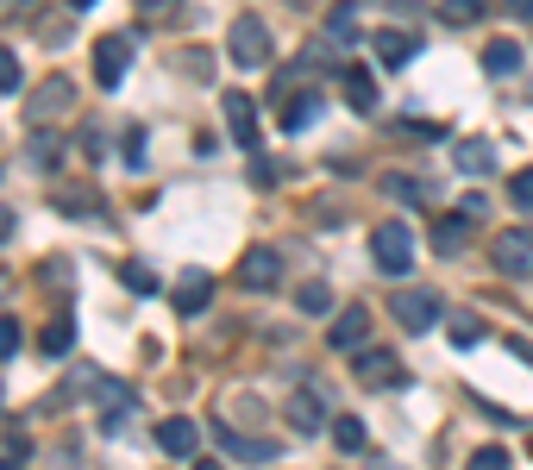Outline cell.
Wrapping results in <instances>:
<instances>
[{
	"label": "cell",
	"instance_id": "obj_1",
	"mask_svg": "<svg viewBox=\"0 0 533 470\" xmlns=\"http://www.w3.org/2000/svg\"><path fill=\"white\" fill-rule=\"evenodd\" d=\"M226 57H233L239 69H264L270 63V26L258 13H239L233 26H226Z\"/></svg>",
	"mask_w": 533,
	"mask_h": 470
},
{
	"label": "cell",
	"instance_id": "obj_2",
	"mask_svg": "<svg viewBox=\"0 0 533 470\" xmlns=\"http://www.w3.org/2000/svg\"><path fill=\"white\" fill-rule=\"evenodd\" d=\"M370 251H377V270L383 276H408L414 270V232L402 220H383L377 239H370Z\"/></svg>",
	"mask_w": 533,
	"mask_h": 470
},
{
	"label": "cell",
	"instance_id": "obj_3",
	"mask_svg": "<svg viewBox=\"0 0 533 470\" xmlns=\"http://www.w3.org/2000/svg\"><path fill=\"white\" fill-rule=\"evenodd\" d=\"M490 264H496L502 276H515V282H521V276H533V232H521V226H515V232H496Z\"/></svg>",
	"mask_w": 533,
	"mask_h": 470
},
{
	"label": "cell",
	"instance_id": "obj_4",
	"mask_svg": "<svg viewBox=\"0 0 533 470\" xmlns=\"http://www.w3.org/2000/svg\"><path fill=\"white\" fill-rule=\"evenodd\" d=\"M126 63H132V38H126V32H107V38L95 44V82H101V88H120V82H126Z\"/></svg>",
	"mask_w": 533,
	"mask_h": 470
},
{
	"label": "cell",
	"instance_id": "obj_5",
	"mask_svg": "<svg viewBox=\"0 0 533 470\" xmlns=\"http://www.w3.org/2000/svg\"><path fill=\"white\" fill-rule=\"evenodd\" d=\"M389 314H396L402 333H427L433 314H439V295H427V289H402L396 301H389Z\"/></svg>",
	"mask_w": 533,
	"mask_h": 470
},
{
	"label": "cell",
	"instance_id": "obj_6",
	"mask_svg": "<svg viewBox=\"0 0 533 470\" xmlns=\"http://www.w3.org/2000/svg\"><path fill=\"white\" fill-rule=\"evenodd\" d=\"M339 94L352 113H377V76L364 63H339Z\"/></svg>",
	"mask_w": 533,
	"mask_h": 470
},
{
	"label": "cell",
	"instance_id": "obj_7",
	"mask_svg": "<svg viewBox=\"0 0 533 470\" xmlns=\"http://www.w3.org/2000/svg\"><path fill=\"white\" fill-rule=\"evenodd\" d=\"M239 282L245 289H276V282H283V257H276L270 245H251L239 257Z\"/></svg>",
	"mask_w": 533,
	"mask_h": 470
},
{
	"label": "cell",
	"instance_id": "obj_8",
	"mask_svg": "<svg viewBox=\"0 0 533 470\" xmlns=\"http://www.w3.org/2000/svg\"><path fill=\"white\" fill-rule=\"evenodd\" d=\"M88 389H95V402L107 414V427H120V420L138 408V389L132 383H113V376H88Z\"/></svg>",
	"mask_w": 533,
	"mask_h": 470
},
{
	"label": "cell",
	"instance_id": "obj_9",
	"mask_svg": "<svg viewBox=\"0 0 533 470\" xmlns=\"http://www.w3.org/2000/svg\"><path fill=\"white\" fill-rule=\"evenodd\" d=\"M157 445H164V458H176V464H195V452H201V427L195 420H164V427H157Z\"/></svg>",
	"mask_w": 533,
	"mask_h": 470
},
{
	"label": "cell",
	"instance_id": "obj_10",
	"mask_svg": "<svg viewBox=\"0 0 533 470\" xmlns=\"http://www.w3.org/2000/svg\"><path fill=\"white\" fill-rule=\"evenodd\" d=\"M370 51H377V63H389V69H402L414 51H421V38H414L408 26H383V32H370Z\"/></svg>",
	"mask_w": 533,
	"mask_h": 470
},
{
	"label": "cell",
	"instance_id": "obj_11",
	"mask_svg": "<svg viewBox=\"0 0 533 470\" xmlns=\"http://www.w3.org/2000/svg\"><path fill=\"white\" fill-rule=\"evenodd\" d=\"M283 414H289V433H301V439H314L320 427H327V408H320V395H314V389H295Z\"/></svg>",
	"mask_w": 533,
	"mask_h": 470
},
{
	"label": "cell",
	"instance_id": "obj_12",
	"mask_svg": "<svg viewBox=\"0 0 533 470\" xmlns=\"http://www.w3.org/2000/svg\"><path fill=\"white\" fill-rule=\"evenodd\" d=\"M320 94L314 88H295V94H283V113H276V120H283V132H308L314 120H320Z\"/></svg>",
	"mask_w": 533,
	"mask_h": 470
},
{
	"label": "cell",
	"instance_id": "obj_13",
	"mask_svg": "<svg viewBox=\"0 0 533 470\" xmlns=\"http://www.w3.org/2000/svg\"><path fill=\"white\" fill-rule=\"evenodd\" d=\"M69 101H76V82H69V76H51V82L32 94V120H38V126H44V120H57Z\"/></svg>",
	"mask_w": 533,
	"mask_h": 470
},
{
	"label": "cell",
	"instance_id": "obj_14",
	"mask_svg": "<svg viewBox=\"0 0 533 470\" xmlns=\"http://www.w3.org/2000/svg\"><path fill=\"white\" fill-rule=\"evenodd\" d=\"M358 383L364 389H396L402 383V364L389 358V351H364V358H358Z\"/></svg>",
	"mask_w": 533,
	"mask_h": 470
},
{
	"label": "cell",
	"instance_id": "obj_15",
	"mask_svg": "<svg viewBox=\"0 0 533 470\" xmlns=\"http://www.w3.org/2000/svg\"><path fill=\"white\" fill-rule=\"evenodd\" d=\"M327 339H333V351H358V345L370 339V314H364V308H345V314L333 320Z\"/></svg>",
	"mask_w": 533,
	"mask_h": 470
},
{
	"label": "cell",
	"instance_id": "obj_16",
	"mask_svg": "<svg viewBox=\"0 0 533 470\" xmlns=\"http://www.w3.org/2000/svg\"><path fill=\"white\" fill-rule=\"evenodd\" d=\"M465 239H471V214H465V207H458V214H446V220L433 226V251H439V257L465 251Z\"/></svg>",
	"mask_w": 533,
	"mask_h": 470
},
{
	"label": "cell",
	"instance_id": "obj_17",
	"mask_svg": "<svg viewBox=\"0 0 533 470\" xmlns=\"http://www.w3.org/2000/svg\"><path fill=\"white\" fill-rule=\"evenodd\" d=\"M220 445H226V458H245V464H270V458H276L270 439H239L226 420H220Z\"/></svg>",
	"mask_w": 533,
	"mask_h": 470
},
{
	"label": "cell",
	"instance_id": "obj_18",
	"mask_svg": "<svg viewBox=\"0 0 533 470\" xmlns=\"http://www.w3.org/2000/svg\"><path fill=\"white\" fill-rule=\"evenodd\" d=\"M226 126H233L239 145H258V107H251L245 94H226Z\"/></svg>",
	"mask_w": 533,
	"mask_h": 470
},
{
	"label": "cell",
	"instance_id": "obj_19",
	"mask_svg": "<svg viewBox=\"0 0 533 470\" xmlns=\"http://www.w3.org/2000/svg\"><path fill=\"white\" fill-rule=\"evenodd\" d=\"M452 157H458V170H465V176H483L496 163V145H490V138H458Z\"/></svg>",
	"mask_w": 533,
	"mask_h": 470
},
{
	"label": "cell",
	"instance_id": "obj_20",
	"mask_svg": "<svg viewBox=\"0 0 533 470\" xmlns=\"http://www.w3.org/2000/svg\"><path fill=\"white\" fill-rule=\"evenodd\" d=\"M483 69H490V76H515V69H521V44L515 38H490V44H483Z\"/></svg>",
	"mask_w": 533,
	"mask_h": 470
},
{
	"label": "cell",
	"instance_id": "obj_21",
	"mask_svg": "<svg viewBox=\"0 0 533 470\" xmlns=\"http://www.w3.org/2000/svg\"><path fill=\"white\" fill-rule=\"evenodd\" d=\"M207 295H214V282H207V270H189V276L176 282V308H182V314H201V308H207Z\"/></svg>",
	"mask_w": 533,
	"mask_h": 470
},
{
	"label": "cell",
	"instance_id": "obj_22",
	"mask_svg": "<svg viewBox=\"0 0 533 470\" xmlns=\"http://www.w3.org/2000/svg\"><path fill=\"white\" fill-rule=\"evenodd\" d=\"M69 345H76V320H69V314H57V320L38 333V351H44V358H63Z\"/></svg>",
	"mask_w": 533,
	"mask_h": 470
},
{
	"label": "cell",
	"instance_id": "obj_23",
	"mask_svg": "<svg viewBox=\"0 0 533 470\" xmlns=\"http://www.w3.org/2000/svg\"><path fill=\"white\" fill-rule=\"evenodd\" d=\"M295 308H301V314H327V308H333V289H327V282H301V289H295Z\"/></svg>",
	"mask_w": 533,
	"mask_h": 470
},
{
	"label": "cell",
	"instance_id": "obj_24",
	"mask_svg": "<svg viewBox=\"0 0 533 470\" xmlns=\"http://www.w3.org/2000/svg\"><path fill=\"white\" fill-rule=\"evenodd\" d=\"M26 157H32V170H57V157H63V145H57L51 132H38L32 145H26Z\"/></svg>",
	"mask_w": 533,
	"mask_h": 470
},
{
	"label": "cell",
	"instance_id": "obj_25",
	"mask_svg": "<svg viewBox=\"0 0 533 470\" xmlns=\"http://www.w3.org/2000/svg\"><path fill=\"white\" fill-rule=\"evenodd\" d=\"M57 207H69V214H95V207H101V195H95V188H57Z\"/></svg>",
	"mask_w": 533,
	"mask_h": 470
},
{
	"label": "cell",
	"instance_id": "obj_26",
	"mask_svg": "<svg viewBox=\"0 0 533 470\" xmlns=\"http://www.w3.org/2000/svg\"><path fill=\"white\" fill-rule=\"evenodd\" d=\"M327 38L339 44V51H345V44H358V13H352V7H339V13L327 19Z\"/></svg>",
	"mask_w": 533,
	"mask_h": 470
},
{
	"label": "cell",
	"instance_id": "obj_27",
	"mask_svg": "<svg viewBox=\"0 0 533 470\" xmlns=\"http://www.w3.org/2000/svg\"><path fill=\"white\" fill-rule=\"evenodd\" d=\"M333 439H339V452H364V420L339 414V420H333Z\"/></svg>",
	"mask_w": 533,
	"mask_h": 470
},
{
	"label": "cell",
	"instance_id": "obj_28",
	"mask_svg": "<svg viewBox=\"0 0 533 470\" xmlns=\"http://www.w3.org/2000/svg\"><path fill=\"white\" fill-rule=\"evenodd\" d=\"M483 7H490V0H439V13H446L452 26H471V19H477Z\"/></svg>",
	"mask_w": 533,
	"mask_h": 470
},
{
	"label": "cell",
	"instance_id": "obj_29",
	"mask_svg": "<svg viewBox=\"0 0 533 470\" xmlns=\"http://www.w3.org/2000/svg\"><path fill=\"white\" fill-rule=\"evenodd\" d=\"M120 282H126V289H138V295H157V270L151 264H126Z\"/></svg>",
	"mask_w": 533,
	"mask_h": 470
},
{
	"label": "cell",
	"instance_id": "obj_30",
	"mask_svg": "<svg viewBox=\"0 0 533 470\" xmlns=\"http://www.w3.org/2000/svg\"><path fill=\"white\" fill-rule=\"evenodd\" d=\"M182 69H189L195 82H214V51H201V44H195V51H182Z\"/></svg>",
	"mask_w": 533,
	"mask_h": 470
},
{
	"label": "cell",
	"instance_id": "obj_31",
	"mask_svg": "<svg viewBox=\"0 0 533 470\" xmlns=\"http://www.w3.org/2000/svg\"><path fill=\"white\" fill-rule=\"evenodd\" d=\"M508 201H515L521 214H533V170H521L515 182H508Z\"/></svg>",
	"mask_w": 533,
	"mask_h": 470
},
{
	"label": "cell",
	"instance_id": "obj_32",
	"mask_svg": "<svg viewBox=\"0 0 533 470\" xmlns=\"http://www.w3.org/2000/svg\"><path fill=\"white\" fill-rule=\"evenodd\" d=\"M471 470H508V452L502 445H483V452H471Z\"/></svg>",
	"mask_w": 533,
	"mask_h": 470
},
{
	"label": "cell",
	"instance_id": "obj_33",
	"mask_svg": "<svg viewBox=\"0 0 533 470\" xmlns=\"http://www.w3.org/2000/svg\"><path fill=\"white\" fill-rule=\"evenodd\" d=\"M383 188H389V195H396V201H421V195H427V188L414 182V176H389Z\"/></svg>",
	"mask_w": 533,
	"mask_h": 470
},
{
	"label": "cell",
	"instance_id": "obj_34",
	"mask_svg": "<svg viewBox=\"0 0 533 470\" xmlns=\"http://www.w3.org/2000/svg\"><path fill=\"white\" fill-rule=\"evenodd\" d=\"M13 88H19V57L0 44V94H13Z\"/></svg>",
	"mask_w": 533,
	"mask_h": 470
},
{
	"label": "cell",
	"instance_id": "obj_35",
	"mask_svg": "<svg viewBox=\"0 0 533 470\" xmlns=\"http://www.w3.org/2000/svg\"><path fill=\"white\" fill-rule=\"evenodd\" d=\"M13 351H19V320L0 314V358H13Z\"/></svg>",
	"mask_w": 533,
	"mask_h": 470
},
{
	"label": "cell",
	"instance_id": "obj_36",
	"mask_svg": "<svg viewBox=\"0 0 533 470\" xmlns=\"http://www.w3.org/2000/svg\"><path fill=\"white\" fill-rule=\"evenodd\" d=\"M132 7H138V13H145V19H170V13L182 7V0H132Z\"/></svg>",
	"mask_w": 533,
	"mask_h": 470
},
{
	"label": "cell",
	"instance_id": "obj_37",
	"mask_svg": "<svg viewBox=\"0 0 533 470\" xmlns=\"http://www.w3.org/2000/svg\"><path fill=\"white\" fill-rule=\"evenodd\" d=\"M477 339H483L477 320H452V345H477Z\"/></svg>",
	"mask_w": 533,
	"mask_h": 470
},
{
	"label": "cell",
	"instance_id": "obj_38",
	"mask_svg": "<svg viewBox=\"0 0 533 470\" xmlns=\"http://www.w3.org/2000/svg\"><path fill=\"white\" fill-rule=\"evenodd\" d=\"M120 151H126V163L138 170V163H145V132H126V145H120Z\"/></svg>",
	"mask_w": 533,
	"mask_h": 470
},
{
	"label": "cell",
	"instance_id": "obj_39",
	"mask_svg": "<svg viewBox=\"0 0 533 470\" xmlns=\"http://www.w3.org/2000/svg\"><path fill=\"white\" fill-rule=\"evenodd\" d=\"M44 282H51V289H69V264H44Z\"/></svg>",
	"mask_w": 533,
	"mask_h": 470
},
{
	"label": "cell",
	"instance_id": "obj_40",
	"mask_svg": "<svg viewBox=\"0 0 533 470\" xmlns=\"http://www.w3.org/2000/svg\"><path fill=\"white\" fill-rule=\"evenodd\" d=\"M508 13H521V19H533V0H508Z\"/></svg>",
	"mask_w": 533,
	"mask_h": 470
},
{
	"label": "cell",
	"instance_id": "obj_41",
	"mask_svg": "<svg viewBox=\"0 0 533 470\" xmlns=\"http://www.w3.org/2000/svg\"><path fill=\"white\" fill-rule=\"evenodd\" d=\"M7 232H13V214H7V207H0V239H7Z\"/></svg>",
	"mask_w": 533,
	"mask_h": 470
},
{
	"label": "cell",
	"instance_id": "obj_42",
	"mask_svg": "<svg viewBox=\"0 0 533 470\" xmlns=\"http://www.w3.org/2000/svg\"><path fill=\"white\" fill-rule=\"evenodd\" d=\"M69 7H95V0H69Z\"/></svg>",
	"mask_w": 533,
	"mask_h": 470
},
{
	"label": "cell",
	"instance_id": "obj_43",
	"mask_svg": "<svg viewBox=\"0 0 533 470\" xmlns=\"http://www.w3.org/2000/svg\"><path fill=\"white\" fill-rule=\"evenodd\" d=\"M301 7H308V0H301Z\"/></svg>",
	"mask_w": 533,
	"mask_h": 470
}]
</instances>
